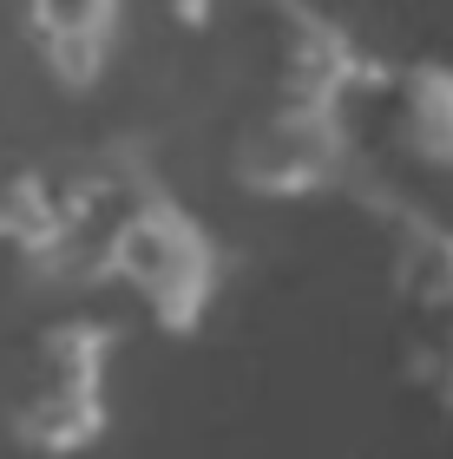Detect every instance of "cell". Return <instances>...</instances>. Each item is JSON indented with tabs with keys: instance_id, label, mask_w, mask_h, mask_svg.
<instances>
[{
	"instance_id": "obj_1",
	"label": "cell",
	"mask_w": 453,
	"mask_h": 459,
	"mask_svg": "<svg viewBox=\"0 0 453 459\" xmlns=\"http://www.w3.org/2000/svg\"><path fill=\"white\" fill-rule=\"evenodd\" d=\"M59 191H66V243L53 276L126 282L164 335H191L217 296V243L152 178V164L99 152L59 171Z\"/></svg>"
},
{
	"instance_id": "obj_2",
	"label": "cell",
	"mask_w": 453,
	"mask_h": 459,
	"mask_svg": "<svg viewBox=\"0 0 453 459\" xmlns=\"http://www.w3.org/2000/svg\"><path fill=\"white\" fill-rule=\"evenodd\" d=\"M118 335L92 316L47 322L27 342L20 387L7 401V440L39 459H73L106 433V361Z\"/></svg>"
},
{
	"instance_id": "obj_3",
	"label": "cell",
	"mask_w": 453,
	"mask_h": 459,
	"mask_svg": "<svg viewBox=\"0 0 453 459\" xmlns=\"http://www.w3.org/2000/svg\"><path fill=\"white\" fill-rule=\"evenodd\" d=\"M348 171V125L342 99L270 92L231 138V178L250 197H309Z\"/></svg>"
},
{
	"instance_id": "obj_4",
	"label": "cell",
	"mask_w": 453,
	"mask_h": 459,
	"mask_svg": "<svg viewBox=\"0 0 453 459\" xmlns=\"http://www.w3.org/2000/svg\"><path fill=\"white\" fill-rule=\"evenodd\" d=\"M126 0H20V33L59 92H92L118 47Z\"/></svg>"
},
{
	"instance_id": "obj_5",
	"label": "cell",
	"mask_w": 453,
	"mask_h": 459,
	"mask_svg": "<svg viewBox=\"0 0 453 459\" xmlns=\"http://www.w3.org/2000/svg\"><path fill=\"white\" fill-rule=\"evenodd\" d=\"M263 7H270V33H276V92L348 99L355 86L381 79V66H368L362 47L322 7H309V0H263Z\"/></svg>"
},
{
	"instance_id": "obj_6",
	"label": "cell",
	"mask_w": 453,
	"mask_h": 459,
	"mask_svg": "<svg viewBox=\"0 0 453 459\" xmlns=\"http://www.w3.org/2000/svg\"><path fill=\"white\" fill-rule=\"evenodd\" d=\"M388 86V138L427 171H453V66L447 59H407L381 73Z\"/></svg>"
},
{
	"instance_id": "obj_7",
	"label": "cell",
	"mask_w": 453,
	"mask_h": 459,
	"mask_svg": "<svg viewBox=\"0 0 453 459\" xmlns=\"http://www.w3.org/2000/svg\"><path fill=\"white\" fill-rule=\"evenodd\" d=\"M59 243H66V191H59V171H39V164L7 171L0 178V249L20 256L33 276H53Z\"/></svg>"
},
{
	"instance_id": "obj_8",
	"label": "cell",
	"mask_w": 453,
	"mask_h": 459,
	"mask_svg": "<svg viewBox=\"0 0 453 459\" xmlns=\"http://www.w3.org/2000/svg\"><path fill=\"white\" fill-rule=\"evenodd\" d=\"M211 7H217V0H171V20H178V27H204Z\"/></svg>"
}]
</instances>
